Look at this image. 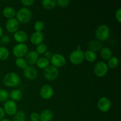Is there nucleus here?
Wrapping results in <instances>:
<instances>
[{"instance_id":"1a4fd4ad","label":"nucleus","mask_w":121,"mask_h":121,"mask_svg":"<svg viewBox=\"0 0 121 121\" xmlns=\"http://www.w3.org/2000/svg\"><path fill=\"white\" fill-rule=\"evenodd\" d=\"M51 62L53 66L56 67H61L66 64V60L63 55L59 53H56L52 55L51 57Z\"/></svg>"},{"instance_id":"cd10ccee","label":"nucleus","mask_w":121,"mask_h":121,"mask_svg":"<svg viewBox=\"0 0 121 121\" xmlns=\"http://www.w3.org/2000/svg\"><path fill=\"white\" fill-rule=\"evenodd\" d=\"M119 61L118 57L115 56L112 57L111 59H109L108 66L111 68H116L118 66V65H119Z\"/></svg>"},{"instance_id":"5701e85b","label":"nucleus","mask_w":121,"mask_h":121,"mask_svg":"<svg viewBox=\"0 0 121 121\" xmlns=\"http://www.w3.org/2000/svg\"><path fill=\"white\" fill-rule=\"evenodd\" d=\"M84 57L88 61L93 62L96 59V54L95 53V52L88 50L84 53Z\"/></svg>"},{"instance_id":"39448f33","label":"nucleus","mask_w":121,"mask_h":121,"mask_svg":"<svg viewBox=\"0 0 121 121\" xmlns=\"http://www.w3.org/2000/svg\"><path fill=\"white\" fill-rule=\"evenodd\" d=\"M59 74V70L53 65L47 66L44 72V76L46 79L49 80H53L56 79Z\"/></svg>"},{"instance_id":"72a5a7b5","label":"nucleus","mask_w":121,"mask_h":121,"mask_svg":"<svg viewBox=\"0 0 121 121\" xmlns=\"http://www.w3.org/2000/svg\"><path fill=\"white\" fill-rule=\"evenodd\" d=\"M1 41L2 42V43L5 44H8L10 41V37H9V35H4L1 37Z\"/></svg>"},{"instance_id":"f03ea898","label":"nucleus","mask_w":121,"mask_h":121,"mask_svg":"<svg viewBox=\"0 0 121 121\" xmlns=\"http://www.w3.org/2000/svg\"><path fill=\"white\" fill-rule=\"evenodd\" d=\"M17 20L18 22L22 23H27L30 21L32 18V13L29 8L27 7H22L20 8L16 13Z\"/></svg>"},{"instance_id":"4c0bfd02","label":"nucleus","mask_w":121,"mask_h":121,"mask_svg":"<svg viewBox=\"0 0 121 121\" xmlns=\"http://www.w3.org/2000/svg\"><path fill=\"white\" fill-rule=\"evenodd\" d=\"M44 54L45 58H46V59H50V58L52 57V54H51L50 52H48V51H47V52H45Z\"/></svg>"},{"instance_id":"b1692460","label":"nucleus","mask_w":121,"mask_h":121,"mask_svg":"<svg viewBox=\"0 0 121 121\" xmlns=\"http://www.w3.org/2000/svg\"><path fill=\"white\" fill-rule=\"evenodd\" d=\"M50 61L48 59L45 57H41L38 59L37 61V66L40 69H46L48 66H49Z\"/></svg>"},{"instance_id":"f704fd0d","label":"nucleus","mask_w":121,"mask_h":121,"mask_svg":"<svg viewBox=\"0 0 121 121\" xmlns=\"http://www.w3.org/2000/svg\"><path fill=\"white\" fill-rule=\"evenodd\" d=\"M21 3L25 6H31L34 3V0H21Z\"/></svg>"},{"instance_id":"473e14b6","label":"nucleus","mask_w":121,"mask_h":121,"mask_svg":"<svg viewBox=\"0 0 121 121\" xmlns=\"http://www.w3.org/2000/svg\"><path fill=\"white\" fill-rule=\"evenodd\" d=\"M31 121H40V115L37 112H33L30 115Z\"/></svg>"},{"instance_id":"4468645a","label":"nucleus","mask_w":121,"mask_h":121,"mask_svg":"<svg viewBox=\"0 0 121 121\" xmlns=\"http://www.w3.org/2000/svg\"><path fill=\"white\" fill-rule=\"evenodd\" d=\"M14 39L19 43H23L28 40L27 33L23 30H18L14 34Z\"/></svg>"},{"instance_id":"c756f323","label":"nucleus","mask_w":121,"mask_h":121,"mask_svg":"<svg viewBox=\"0 0 121 121\" xmlns=\"http://www.w3.org/2000/svg\"><path fill=\"white\" fill-rule=\"evenodd\" d=\"M47 46L46 44L41 43L37 45L36 47V52L38 54H43L45 52H47Z\"/></svg>"},{"instance_id":"f3484780","label":"nucleus","mask_w":121,"mask_h":121,"mask_svg":"<svg viewBox=\"0 0 121 121\" xmlns=\"http://www.w3.org/2000/svg\"><path fill=\"white\" fill-rule=\"evenodd\" d=\"M53 118V113L50 110L45 109L40 115V121H51Z\"/></svg>"},{"instance_id":"a211bd4d","label":"nucleus","mask_w":121,"mask_h":121,"mask_svg":"<svg viewBox=\"0 0 121 121\" xmlns=\"http://www.w3.org/2000/svg\"><path fill=\"white\" fill-rule=\"evenodd\" d=\"M102 43L99 40H91L88 43V47L89 48L90 50H92L94 52L100 50L102 48Z\"/></svg>"},{"instance_id":"7ed1b4c3","label":"nucleus","mask_w":121,"mask_h":121,"mask_svg":"<svg viewBox=\"0 0 121 121\" xmlns=\"http://www.w3.org/2000/svg\"><path fill=\"white\" fill-rule=\"evenodd\" d=\"M110 33V28L107 25H100L96 30V37L99 40V41H105L109 37Z\"/></svg>"},{"instance_id":"a878e982","label":"nucleus","mask_w":121,"mask_h":121,"mask_svg":"<svg viewBox=\"0 0 121 121\" xmlns=\"http://www.w3.org/2000/svg\"><path fill=\"white\" fill-rule=\"evenodd\" d=\"M15 63L16 64L17 66L20 69H24L27 66V61L22 57H17L15 60Z\"/></svg>"},{"instance_id":"423d86ee","label":"nucleus","mask_w":121,"mask_h":121,"mask_svg":"<svg viewBox=\"0 0 121 121\" xmlns=\"http://www.w3.org/2000/svg\"><path fill=\"white\" fill-rule=\"evenodd\" d=\"M108 71V66L104 61H98L94 66V73L97 76L104 77Z\"/></svg>"},{"instance_id":"6ab92c4d","label":"nucleus","mask_w":121,"mask_h":121,"mask_svg":"<svg viewBox=\"0 0 121 121\" xmlns=\"http://www.w3.org/2000/svg\"><path fill=\"white\" fill-rule=\"evenodd\" d=\"M2 13L3 15L6 18H12L15 16L16 14V12H15V9L13 8L12 7H6L4 8L3 11H2Z\"/></svg>"},{"instance_id":"bb28decb","label":"nucleus","mask_w":121,"mask_h":121,"mask_svg":"<svg viewBox=\"0 0 121 121\" xmlns=\"http://www.w3.org/2000/svg\"><path fill=\"white\" fill-rule=\"evenodd\" d=\"M9 52L8 48L5 47H0V59L2 60H6L9 57Z\"/></svg>"},{"instance_id":"412c9836","label":"nucleus","mask_w":121,"mask_h":121,"mask_svg":"<svg viewBox=\"0 0 121 121\" xmlns=\"http://www.w3.org/2000/svg\"><path fill=\"white\" fill-rule=\"evenodd\" d=\"M9 95L10 96L11 99H12V100H13L14 102L19 101L22 98V93L21 92V91L17 89L12 91L9 94Z\"/></svg>"},{"instance_id":"6e6552de","label":"nucleus","mask_w":121,"mask_h":121,"mask_svg":"<svg viewBox=\"0 0 121 121\" xmlns=\"http://www.w3.org/2000/svg\"><path fill=\"white\" fill-rule=\"evenodd\" d=\"M4 110L8 115H14L17 112V105L15 102L12 100H7L4 104Z\"/></svg>"},{"instance_id":"20e7f679","label":"nucleus","mask_w":121,"mask_h":121,"mask_svg":"<svg viewBox=\"0 0 121 121\" xmlns=\"http://www.w3.org/2000/svg\"><path fill=\"white\" fill-rule=\"evenodd\" d=\"M28 51V46L26 44L18 43L13 47V53L17 57H22L27 54Z\"/></svg>"},{"instance_id":"dca6fc26","label":"nucleus","mask_w":121,"mask_h":121,"mask_svg":"<svg viewBox=\"0 0 121 121\" xmlns=\"http://www.w3.org/2000/svg\"><path fill=\"white\" fill-rule=\"evenodd\" d=\"M26 56V61L30 65H34V64L36 63L37 61L39 59V54L35 50L28 52Z\"/></svg>"},{"instance_id":"a19ab883","label":"nucleus","mask_w":121,"mask_h":121,"mask_svg":"<svg viewBox=\"0 0 121 121\" xmlns=\"http://www.w3.org/2000/svg\"><path fill=\"white\" fill-rule=\"evenodd\" d=\"M76 50H81V47H80V46H77V49Z\"/></svg>"},{"instance_id":"e433bc0d","label":"nucleus","mask_w":121,"mask_h":121,"mask_svg":"<svg viewBox=\"0 0 121 121\" xmlns=\"http://www.w3.org/2000/svg\"><path fill=\"white\" fill-rule=\"evenodd\" d=\"M5 115V112L4 109L2 107H0V121L4 118Z\"/></svg>"},{"instance_id":"0eeeda50","label":"nucleus","mask_w":121,"mask_h":121,"mask_svg":"<svg viewBox=\"0 0 121 121\" xmlns=\"http://www.w3.org/2000/svg\"><path fill=\"white\" fill-rule=\"evenodd\" d=\"M85 57H84V52L82 50H76L73 51L70 53L69 56L70 61L74 65H79L83 61Z\"/></svg>"},{"instance_id":"f8f14e48","label":"nucleus","mask_w":121,"mask_h":121,"mask_svg":"<svg viewBox=\"0 0 121 121\" xmlns=\"http://www.w3.org/2000/svg\"><path fill=\"white\" fill-rule=\"evenodd\" d=\"M6 29L8 32L11 33H15L17 31L20 27L18 21L14 18L8 19L6 22Z\"/></svg>"},{"instance_id":"2f4dec72","label":"nucleus","mask_w":121,"mask_h":121,"mask_svg":"<svg viewBox=\"0 0 121 121\" xmlns=\"http://www.w3.org/2000/svg\"><path fill=\"white\" fill-rule=\"evenodd\" d=\"M56 3L61 7H66L69 5L70 1L69 0H57Z\"/></svg>"},{"instance_id":"c9c22d12","label":"nucleus","mask_w":121,"mask_h":121,"mask_svg":"<svg viewBox=\"0 0 121 121\" xmlns=\"http://www.w3.org/2000/svg\"><path fill=\"white\" fill-rule=\"evenodd\" d=\"M116 18L119 22H121V8H118V10L116 12Z\"/></svg>"},{"instance_id":"2eb2a0df","label":"nucleus","mask_w":121,"mask_h":121,"mask_svg":"<svg viewBox=\"0 0 121 121\" xmlns=\"http://www.w3.org/2000/svg\"><path fill=\"white\" fill-rule=\"evenodd\" d=\"M44 40V34L41 32L35 31L31 34L30 37V41L34 45H39L41 44Z\"/></svg>"},{"instance_id":"4be33fe9","label":"nucleus","mask_w":121,"mask_h":121,"mask_svg":"<svg viewBox=\"0 0 121 121\" xmlns=\"http://www.w3.org/2000/svg\"><path fill=\"white\" fill-rule=\"evenodd\" d=\"M41 3L44 8L47 10L53 9L56 5V1L55 0H43Z\"/></svg>"},{"instance_id":"ea45409f","label":"nucleus","mask_w":121,"mask_h":121,"mask_svg":"<svg viewBox=\"0 0 121 121\" xmlns=\"http://www.w3.org/2000/svg\"><path fill=\"white\" fill-rule=\"evenodd\" d=\"M0 121H12L9 119H7V118H3V119H1Z\"/></svg>"},{"instance_id":"7c9ffc66","label":"nucleus","mask_w":121,"mask_h":121,"mask_svg":"<svg viewBox=\"0 0 121 121\" xmlns=\"http://www.w3.org/2000/svg\"><path fill=\"white\" fill-rule=\"evenodd\" d=\"M34 28L35 31L41 32L44 28V24L42 21H37L34 23Z\"/></svg>"},{"instance_id":"aec40b11","label":"nucleus","mask_w":121,"mask_h":121,"mask_svg":"<svg viewBox=\"0 0 121 121\" xmlns=\"http://www.w3.org/2000/svg\"><path fill=\"white\" fill-rule=\"evenodd\" d=\"M100 55L105 60H109L112 57V52L111 48L107 47H104L100 49Z\"/></svg>"},{"instance_id":"58836bf2","label":"nucleus","mask_w":121,"mask_h":121,"mask_svg":"<svg viewBox=\"0 0 121 121\" xmlns=\"http://www.w3.org/2000/svg\"><path fill=\"white\" fill-rule=\"evenodd\" d=\"M2 34H3V30H2V28L0 26V37L2 36Z\"/></svg>"},{"instance_id":"9d476101","label":"nucleus","mask_w":121,"mask_h":121,"mask_svg":"<svg viewBox=\"0 0 121 121\" xmlns=\"http://www.w3.org/2000/svg\"><path fill=\"white\" fill-rule=\"evenodd\" d=\"M98 107L101 112H107L111 107V100L107 97H102L98 102Z\"/></svg>"},{"instance_id":"393cba45","label":"nucleus","mask_w":121,"mask_h":121,"mask_svg":"<svg viewBox=\"0 0 121 121\" xmlns=\"http://www.w3.org/2000/svg\"><path fill=\"white\" fill-rule=\"evenodd\" d=\"M14 121H26V117L24 112L22 111H17L13 117Z\"/></svg>"},{"instance_id":"ddd939ff","label":"nucleus","mask_w":121,"mask_h":121,"mask_svg":"<svg viewBox=\"0 0 121 121\" xmlns=\"http://www.w3.org/2000/svg\"><path fill=\"white\" fill-rule=\"evenodd\" d=\"M24 74L28 79L34 80L37 76L38 73L35 67L31 66H27L24 69Z\"/></svg>"},{"instance_id":"9b49d317","label":"nucleus","mask_w":121,"mask_h":121,"mask_svg":"<svg viewBox=\"0 0 121 121\" xmlns=\"http://www.w3.org/2000/svg\"><path fill=\"white\" fill-rule=\"evenodd\" d=\"M54 94L53 89L50 85H44L41 87L40 90V95L44 99H49L53 96Z\"/></svg>"},{"instance_id":"f257e3e1","label":"nucleus","mask_w":121,"mask_h":121,"mask_svg":"<svg viewBox=\"0 0 121 121\" xmlns=\"http://www.w3.org/2000/svg\"><path fill=\"white\" fill-rule=\"evenodd\" d=\"M21 79L17 73L15 72H9L4 75L3 83L8 87H15L20 83Z\"/></svg>"},{"instance_id":"c85d7f7f","label":"nucleus","mask_w":121,"mask_h":121,"mask_svg":"<svg viewBox=\"0 0 121 121\" xmlns=\"http://www.w3.org/2000/svg\"><path fill=\"white\" fill-rule=\"evenodd\" d=\"M9 97V93L6 90L0 89V102H5Z\"/></svg>"}]
</instances>
